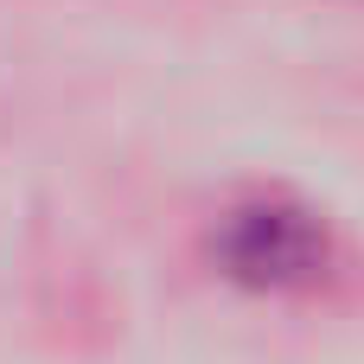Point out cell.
Returning <instances> with one entry per match:
<instances>
[{
    "instance_id": "obj_1",
    "label": "cell",
    "mask_w": 364,
    "mask_h": 364,
    "mask_svg": "<svg viewBox=\"0 0 364 364\" xmlns=\"http://www.w3.org/2000/svg\"><path fill=\"white\" fill-rule=\"evenodd\" d=\"M211 262L224 282L256 288V294H301L326 282L333 269V237L326 224L294 205V198H243L218 218L211 230Z\"/></svg>"
}]
</instances>
